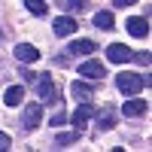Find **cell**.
<instances>
[{
    "instance_id": "obj_7",
    "label": "cell",
    "mask_w": 152,
    "mask_h": 152,
    "mask_svg": "<svg viewBox=\"0 0 152 152\" xmlns=\"http://www.w3.org/2000/svg\"><path fill=\"white\" fill-rule=\"evenodd\" d=\"M76 18L73 15H58L55 21H52V31H55V37H73L76 34Z\"/></svg>"
},
{
    "instance_id": "obj_15",
    "label": "cell",
    "mask_w": 152,
    "mask_h": 152,
    "mask_svg": "<svg viewBox=\"0 0 152 152\" xmlns=\"http://www.w3.org/2000/svg\"><path fill=\"white\" fill-rule=\"evenodd\" d=\"M24 9H28L31 15H46L49 3H46V0H24Z\"/></svg>"
},
{
    "instance_id": "obj_16",
    "label": "cell",
    "mask_w": 152,
    "mask_h": 152,
    "mask_svg": "<svg viewBox=\"0 0 152 152\" xmlns=\"http://www.w3.org/2000/svg\"><path fill=\"white\" fill-rule=\"evenodd\" d=\"M110 128H116V113L113 110H107L100 116V122H97V131H110Z\"/></svg>"
},
{
    "instance_id": "obj_10",
    "label": "cell",
    "mask_w": 152,
    "mask_h": 152,
    "mask_svg": "<svg viewBox=\"0 0 152 152\" xmlns=\"http://www.w3.org/2000/svg\"><path fill=\"white\" fill-rule=\"evenodd\" d=\"M12 55H15L21 64H34V61L40 58V49H34L31 43H18L15 49H12Z\"/></svg>"
},
{
    "instance_id": "obj_9",
    "label": "cell",
    "mask_w": 152,
    "mask_h": 152,
    "mask_svg": "<svg viewBox=\"0 0 152 152\" xmlns=\"http://www.w3.org/2000/svg\"><path fill=\"white\" fill-rule=\"evenodd\" d=\"M125 28H128V34H131V37L143 40V37L149 34V18H146V15H134V18L125 21Z\"/></svg>"
},
{
    "instance_id": "obj_2",
    "label": "cell",
    "mask_w": 152,
    "mask_h": 152,
    "mask_svg": "<svg viewBox=\"0 0 152 152\" xmlns=\"http://www.w3.org/2000/svg\"><path fill=\"white\" fill-rule=\"evenodd\" d=\"M34 85H37V97H40L43 104H55V100H58V88H55V82H52V79H49V73L37 76Z\"/></svg>"
},
{
    "instance_id": "obj_20",
    "label": "cell",
    "mask_w": 152,
    "mask_h": 152,
    "mask_svg": "<svg viewBox=\"0 0 152 152\" xmlns=\"http://www.w3.org/2000/svg\"><path fill=\"white\" fill-rule=\"evenodd\" d=\"M6 149H9V134L0 131V152H6Z\"/></svg>"
},
{
    "instance_id": "obj_21",
    "label": "cell",
    "mask_w": 152,
    "mask_h": 152,
    "mask_svg": "<svg viewBox=\"0 0 152 152\" xmlns=\"http://www.w3.org/2000/svg\"><path fill=\"white\" fill-rule=\"evenodd\" d=\"M131 3H137V0H113V6H116V9H122V6H131Z\"/></svg>"
},
{
    "instance_id": "obj_6",
    "label": "cell",
    "mask_w": 152,
    "mask_h": 152,
    "mask_svg": "<svg viewBox=\"0 0 152 152\" xmlns=\"http://www.w3.org/2000/svg\"><path fill=\"white\" fill-rule=\"evenodd\" d=\"M79 73L85 76V79H91V82H100V79H104V76H107L104 64H100V61H94V58L82 61V64H79Z\"/></svg>"
},
{
    "instance_id": "obj_13",
    "label": "cell",
    "mask_w": 152,
    "mask_h": 152,
    "mask_svg": "<svg viewBox=\"0 0 152 152\" xmlns=\"http://www.w3.org/2000/svg\"><path fill=\"white\" fill-rule=\"evenodd\" d=\"M21 100H24V85H9L6 94H3V104L6 107H18Z\"/></svg>"
},
{
    "instance_id": "obj_12",
    "label": "cell",
    "mask_w": 152,
    "mask_h": 152,
    "mask_svg": "<svg viewBox=\"0 0 152 152\" xmlns=\"http://www.w3.org/2000/svg\"><path fill=\"white\" fill-rule=\"evenodd\" d=\"M70 94L76 100H91L94 97V85H88V82H73L70 85Z\"/></svg>"
},
{
    "instance_id": "obj_17",
    "label": "cell",
    "mask_w": 152,
    "mask_h": 152,
    "mask_svg": "<svg viewBox=\"0 0 152 152\" xmlns=\"http://www.w3.org/2000/svg\"><path fill=\"white\" fill-rule=\"evenodd\" d=\"M76 140H79V131H67V134H58L55 137V146H67V143H76Z\"/></svg>"
},
{
    "instance_id": "obj_5",
    "label": "cell",
    "mask_w": 152,
    "mask_h": 152,
    "mask_svg": "<svg viewBox=\"0 0 152 152\" xmlns=\"http://www.w3.org/2000/svg\"><path fill=\"white\" fill-rule=\"evenodd\" d=\"M149 113V104H146V97H134L131 100H125L122 104V116H128V119H137V116H146Z\"/></svg>"
},
{
    "instance_id": "obj_14",
    "label": "cell",
    "mask_w": 152,
    "mask_h": 152,
    "mask_svg": "<svg viewBox=\"0 0 152 152\" xmlns=\"http://www.w3.org/2000/svg\"><path fill=\"white\" fill-rule=\"evenodd\" d=\"M94 28H100V31H113V28H116V18H113L110 9H104V12L94 15Z\"/></svg>"
},
{
    "instance_id": "obj_11",
    "label": "cell",
    "mask_w": 152,
    "mask_h": 152,
    "mask_svg": "<svg viewBox=\"0 0 152 152\" xmlns=\"http://www.w3.org/2000/svg\"><path fill=\"white\" fill-rule=\"evenodd\" d=\"M94 49H97V46H94L91 40H73V43L67 46V52H70V55H82V58H88Z\"/></svg>"
},
{
    "instance_id": "obj_3",
    "label": "cell",
    "mask_w": 152,
    "mask_h": 152,
    "mask_svg": "<svg viewBox=\"0 0 152 152\" xmlns=\"http://www.w3.org/2000/svg\"><path fill=\"white\" fill-rule=\"evenodd\" d=\"M40 122H43V104H24V113H21L18 125L24 131H34V128H40Z\"/></svg>"
},
{
    "instance_id": "obj_4",
    "label": "cell",
    "mask_w": 152,
    "mask_h": 152,
    "mask_svg": "<svg viewBox=\"0 0 152 152\" xmlns=\"http://www.w3.org/2000/svg\"><path fill=\"white\" fill-rule=\"evenodd\" d=\"M94 116H97V113H94V107H91V100H82V104L76 107V113H73V119H70V122H73V128H76V131H82Z\"/></svg>"
},
{
    "instance_id": "obj_8",
    "label": "cell",
    "mask_w": 152,
    "mask_h": 152,
    "mask_svg": "<svg viewBox=\"0 0 152 152\" xmlns=\"http://www.w3.org/2000/svg\"><path fill=\"white\" fill-rule=\"evenodd\" d=\"M131 49L128 46H122V43H113V46H107V61H113V64H128L131 61Z\"/></svg>"
},
{
    "instance_id": "obj_18",
    "label": "cell",
    "mask_w": 152,
    "mask_h": 152,
    "mask_svg": "<svg viewBox=\"0 0 152 152\" xmlns=\"http://www.w3.org/2000/svg\"><path fill=\"white\" fill-rule=\"evenodd\" d=\"M131 61H137V64L149 67V64H152V55H149V52H134V55H131Z\"/></svg>"
},
{
    "instance_id": "obj_1",
    "label": "cell",
    "mask_w": 152,
    "mask_h": 152,
    "mask_svg": "<svg viewBox=\"0 0 152 152\" xmlns=\"http://www.w3.org/2000/svg\"><path fill=\"white\" fill-rule=\"evenodd\" d=\"M152 85V79H149V76H143V73H119L116 76V88H119V91L122 94H140L143 91V88H149Z\"/></svg>"
},
{
    "instance_id": "obj_19",
    "label": "cell",
    "mask_w": 152,
    "mask_h": 152,
    "mask_svg": "<svg viewBox=\"0 0 152 152\" xmlns=\"http://www.w3.org/2000/svg\"><path fill=\"white\" fill-rule=\"evenodd\" d=\"M61 6L70 9V12H79V9L85 6V0H61Z\"/></svg>"
}]
</instances>
